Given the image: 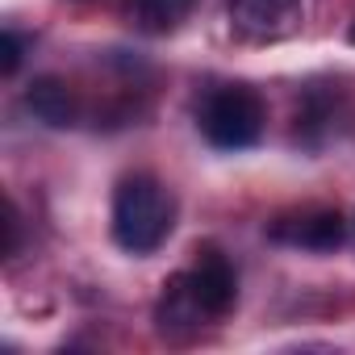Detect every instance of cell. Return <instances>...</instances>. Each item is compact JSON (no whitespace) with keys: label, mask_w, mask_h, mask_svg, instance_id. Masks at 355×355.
Here are the masks:
<instances>
[{"label":"cell","mask_w":355,"mask_h":355,"mask_svg":"<svg viewBox=\"0 0 355 355\" xmlns=\"http://www.w3.org/2000/svg\"><path fill=\"white\" fill-rule=\"evenodd\" d=\"M301 0H230V26L243 38H280L293 30Z\"/></svg>","instance_id":"cell-6"},{"label":"cell","mask_w":355,"mask_h":355,"mask_svg":"<svg viewBox=\"0 0 355 355\" xmlns=\"http://www.w3.org/2000/svg\"><path fill=\"white\" fill-rule=\"evenodd\" d=\"M263 96L247 84H222L205 96L197 125L218 150H247L263 138Z\"/></svg>","instance_id":"cell-2"},{"label":"cell","mask_w":355,"mask_h":355,"mask_svg":"<svg viewBox=\"0 0 355 355\" xmlns=\"http://www.w3.org/2000/svg\"><path fill=\"white\" fill-rule=\"evenodd\" d=\"M197 9V0H130L125 17L138 34H171L180 30Z\"/></svg>","instance_id":"cell-8"},{"label":"cell","mask_w":355,"mask_h":355,"mask_svg":"<svg viewBox=\"0 0 355 355\" xmlns=\"http://www.w3.org/2000/svg\"><path fill=\"white\" fill-rule=\"evenodd\" d=\"M155 322H159L163 334H193V330H201L205 322H214V318L205 313V305H201V297H197L189 272H175V276L163 284L159 305H155Z\"/></svg>","instance_id":"cell-5"},{"label":"cell","mask_w":355,"mask_h":355,"mask_svg":"<svg viewBox=\"0 0 355 355\" xmlns=\"http://www.w3.org/2000/svg\"><path fill=\"white\" fill-rule=\"evenodd\" d=\"M26 109H30L42 125H55V130H63V125L76 121V96H71V88H67L59 76H38V80L26 88Z\"/></svg>","instance_id":"cell-7"},{"label":"cell","mask_w":355,"mask_h":355,"mask_svg":"<svg viewBox=\"0 0 355 355\" xmlns=\"http://www.w3.org/2000/svg\"><path fill=\"white\" fill-rule=\"evenodd\" d=\"M347 38H351V42H355V21H351V34H347Z\"/></svg>","instance_id":"cell-11"},{"label":"cell","mask_w":355,"mask_h":355,"mask_svg":"<svg viewBox=\"0 0 355 355\" xmlns=\"http://www.w3.org/2000/svg\"><path fill=\"white\" fill-rule=\"evenodd\" d=\"M175 226V201L155 175H125L113 193V239L130 255H150Z\"/></svg>","instance_id":"cell-1"},{"label":"cell","mask_w":355,"mask_h":355,"mask_svg":"<svg viewBox=\"0 0 355 355\" xmlns=\"http://www.w3.org/2000/svg\"><path fill=\"white\" fill-rule=\"evenodd\" d=\"M184 272H189V280H193V288H197L205 313H209L214 322L226 318L230 305H234V297H239V276H234L230 259H226L218 247L205 243V247H197V259H193V268H184Z\"/></svg>","instance_id":"cell-4"},{"label":"cell","mask_w":355,"mask_h":355,"mask_svg":"<svg viewBox=\"0 0 355 355\" xmlns=\"http://www.w3.org/2000/svg\"><path fill=\"white\" fill-rule=\"evenodd\" d=\"M17 234H21V214H17V205L9 201V205H5V259L17 255Z\"/></svg>","instance_id":"cell-10"},{"label":"cell","mask_w":355,"mask_h":355,"mask_svg":"<svg viewBox=\"0 0 355 355\" xmlns=\"http://www.w3.org/2000/svg\"><path fill=\"white\" fill-rule=\"evenodd\" d=\"M268 234L276 243H288V247H301V251H334L347 239V222H343L338 209H305V214H293V218H276L268 226Z\"/></svg>","instance_id":"cell-3"},{"label":"cell","mask_w":355,"mask_h":355,"mask_svg":"<svg viewBox=\"0 0 355 355\" xmlns=\"http://www.w3.org/2000/svg\"><path fill=\"white\" fill-rule=\"evenodd\" d=\"M21 55H26V38H21L17 30H5V34H0V71H5V76H17Z\"/></svg>","instance_id":"cell-9"}]
</instances>
